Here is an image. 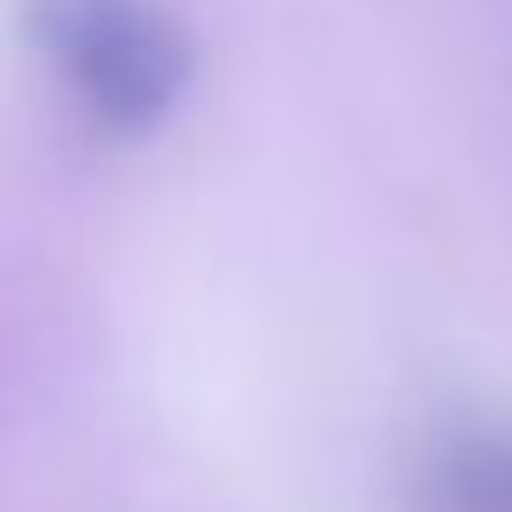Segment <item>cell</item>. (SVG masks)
I'll return each mask as SVG.
<instances>
[{
    "mask_svg": "<svg viewBox=\"0 0 512 512\" xmlns=\"http://www.w3.org/2000/svg\"><path fill=\"white\" fill-rule=\"evenodd\" d=\"M29 15L43 57L99 127L141 134L190 85V36L155 0H36Z\"/></svg>",
    "mask_w": 512,
    "mask_h": 512,
    "instance_id": "1",
    "label": "cell"
},
{
    "mask_svg": "<svg viewBox=\"0 0 512 512\" xmlns=\"http://www.w3.org/2000/svg\"><path fill=\"white\" fill-rule=\"evenodd\" d=\"M428 512H512V421H463L428 449Z\"/></svg>",
    "mask_w": 512,
    "mask_h": 512,
    "instance_id": "2",
    "label": "cell"
}]
</instances>
